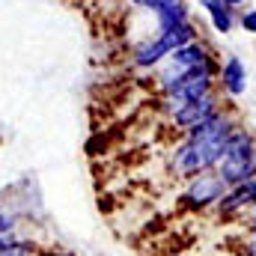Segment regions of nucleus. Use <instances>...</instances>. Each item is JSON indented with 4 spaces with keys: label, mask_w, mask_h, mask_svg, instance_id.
<instances>
[{
    "label": "nucleus",
    "mask_w": 256,
    "mask_h": 256,
    "mask_svg": "<svg viewBox=\"0 0 256 256\" xmlns=\"http://www.w3.org/2000/svg\"><path fill=\"white\" fill-rule=\"evenodd\" d=\"M242 126V116L232 104H224L214 116H208L206 122L191 128L167 155V170L176 182H188L194 176L214 170V164L224 155V146L230 140V134Z\"/></svg>",
    "instance_id": "obj_1"
},
{
    "label": "nucleus",
    "mask_w": 256,
    "mask_h": 256,
    "mask_svg": "<svg viewBox=\"0 0 256 256\" xmlns=\"http://www.w3.org/2000/svg\"><path fill=\"white\" fill-rule=\"evenodd\" d=\"M208 66H220L218 48L208 45L206 39H194L188 45L176 48L158 68H152V86H155V92L161 96V92H167L182 74L196 72V68H208Z\"/></svg>",
    "instance_id": "obj_2"
},
{
    "label": "nucleus",
    "mask_w": 256,
    "mask_h": 256,
    "mask_svg": "<svg viewBox=\"0 0 256 256\" xmlns=\"http://www.w3.org/2000/svg\"><path fill=\"white\" fill-rule=\"evenodd\" d=\"M194 39H200V27H196L194 18L185 21V24L170 27V30H158V33H152V36H146V39H140V42L134 45V51H131V66L140 68V72H152V68H158V66L164 63L176 48L188 45Z\"/></svg>",
    "instance_id": "obj_3"
},
{
    "label": "nucleus",
    "mask_w": 256,
    "mask_h": 256,
    "mask_svg": "<svg viewBox=\"0 0 256 256\" xmlns=\"http://www.w3.org/2000/svg\"><path fill=\"white\" fill-rule=\"evenodd\" d=\"M214 173L226 185H236V182H244V179L256 176V134L244 122L230 134L224 155L214 164Z\"/></svg>",
    "instance_id": "obj_4"
},
{
    "label": "nucleus",
    "mask_w": 256,
    "mask_h": 256,
    "mask_svg": "<svg viewBox=\"0 0 256 256\" xmlns=\"http://www.w3.org/2000/svg\"><path fill=\"white\" fill-rule=\"evenodd\" d=\"M226 188H230V185H226L214 170H206V173L188 179L185 188H182V194H179L176 200H179V206H185V208L206 212V208H214V206H218V200L226 194Z\"/></svg>",
    "instance_id": "obj_5"
},
{
    "label": "nucleus",
    "mask_w": 256,
    "mask_h": 256,
    "mask_svg": "<svg viewBox=\"0 0 256 256\" xmlns=\"http://www.w3.org/2000/svg\"><path fill=\"white\" fill-rule=\"evenodd\" d=\"M220 108H224V96H220V90H214V92H208L202 98H194L188 104H182L170 116V126L176 128V131H182V134H188L191 128H196L200 122H206L208 116H214Z\"/></svg>",
    "instance_id": "obj_6"
},
{
    "label": "nucleus",
    "mask_w": 256,
    "mask_h": 256,
    "mask_svg": "<svg viewBox=\"0 0 256 256\" xmlns=\"http://www.w3.org/2000/svg\"><path fill=\"white\" fill-rule=\"evenodd\" d=\"M218 90L224 98L238 102L248 90H250V68L238 54H226L220 57V72H218Z\"/></svg>",
    "instance_id": "obj_7"
},
{
    "label": "nucleus",
    "mask_w": 256,
    "mask_h": 256,
    "mask_svg": "<svg viewBox=\"0 0 256 256\" xmlns=\"http://www.w3.org/2000/svg\"><path fill=\"white\" fill-rule=\"evenodd\" d=\"M250 206H256V176L244 179V182L230 185L226 194L218 200L214 214H218V218H224V220H232V218H242Z\"/></svg>",
    "instance_id": "obj_8"
},
{
    "label": "nucleus",
    "mask_w": 256,
    "mask_h": 256,
    "mask_svg": "<svg viewBox=\"0 0 256 256\" xmlns=\"http://www.w3.org/2000/svg\"><path fill=\"white\" fill-rule=\"evenodd\" d=\"M196 3H200V9L206 12L208 27H212L218 36H230V33L238 30V9L226 6L224 0H196Z\"/></svg>",
    "instance_id": "obj_9"
},
{
    "label": "nucleus",
    "mask_w": 256,
    "mask_h": 256,
    "mask_svg": "<svg viewBox=\"0 0 256 256\" xmlns=\"http://www.w3.org/2000/svg\"><path fill=\"white\" fill-rule=\"evenodd\" d=\"M194 18L191 0H170L167 6H161L158 12H152V21H155V33L158 30H170L176 24H185Z\"/></svg>",
    "instance_id": "obj_10"
},
{
    "label": "nucleus",
    "mask_w": 256,
    "mask_h": 256,
    "mask_svg": "<svg viewBox=\"0 0 256 256\" xmlns=\"http://www.w3.org/2000/svg\"><path fill=\"white\" fill-rule=\"evenodd\" d=\"M238 30H244L248 36H256V6L238 12Z\"/></svg>",
    "instance_id": "obj_11"
},
{
    "label": "nucleus",
    "mask_w": 256,
    "mask_h": 256,
    "mask_svg": "<svg viewBox=\"0 0 256 256\" xmlns=\"http://www.w3.org/2000/svg\"><path fill=\"white\" fill-rule=\"evenodd\" d=\"M15 230H18V214H12V212L0 208V236H6V232H15Z\"/></svg>",
    "instance_id": "obj_12"
},
{
    "label": "nucleus",
    "mask_w": 256,
    "mask_h": 256,
    "mask_svg": "<svg viewBox=\"0 0 256 256\" xmlns=\"http://www.w3.org/2000/svg\"><path fill=\"white\" fill-rule=\"evenodd\" d=\"M128 3H131L134 9H140V12H149V15H152V12H158L161 6H167L170 0H128Z\"/></svg>",
    "instance_id": "obj_13"
},
{
    "label": "nucleus",
    "mask_w": 256,
    "mask_h": 256,
    "mask_svg": "<svg viewBox=\"0 0 256 256\" xmlns=\"http://www.w3.org/2000/svg\"><path fill=\"white\" fill-rule=\"evenodd\" d=\"M244 254L256 256V236H248V242H244Z\"/></svg>",
    "instance_id": "obj_14"
},
{
    "label": "nucleus",
    "mask_w": 256,
    "mask_h": 256,
    "mask_svg": "<svg viewBox=\"0 0 256 256\" xmlns=\"http://www.w3.org/2000/svg\"><path fill=\"white\" fill-rule=\"evenodd\" d=\"M224 3H226V6H232V9H238V12H242V6H248V3H250V0H224Z\"/></svg>",
    "instance_id": "obj_15"
}]
</instances>
